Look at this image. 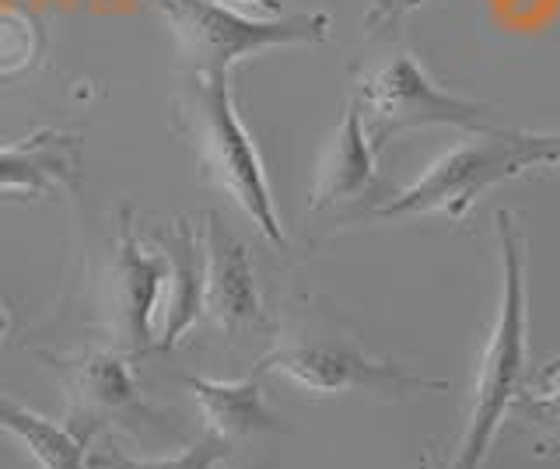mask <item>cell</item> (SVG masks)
<instances>
[{
	"label": "cell",
	"instance_id": "10",
	"mask_svg": "<svg viewBox=\"0 0 560 469\" xmlns=\"http://www.w3.org/2000/svg\"><path fill=\"white\" fill-rule=\"evenodd\" d=\"M267 361H259L256 368L238 382H214L183 375V386L192 392L197 407L207 421V431L221 434L232 445L235 438H253V434H273L288 431L280 424V417L262 399V375H267Z\"/></svg>",
	"mask_w": 560,
	"mask_h": 469
},
{
	"label": "cell",
	"instance_id": "8",
	"mask_svg": "<svg viewBox=\"0 0 560 469\" xmlns=\"http://www.w3.org/2000/svg\"><path fill=\"white\" fill-rule=\"evenodd\" d=\"M165 277H168L165 249L140 246L130 211H122L116 256L109 267V323L122 354L140 357L158 343V312H162Z\"/></svg>",
	"mask_w": 560,
	"mask_h": 469
},
{
	"label": "cell",
	"instance_id": "12",
	"mask_svg": "<svg viewBox=\"0 0 560 469\" xmlns=\"http://www.w3.org/2000/svg\"><path fill=\"white\" fill-rule=\"evenodd\" d=\"M78 148V137L57 130H39L18 144H0V197L25 203L35 194H46L52 183L74 186Z\"/></svg>",
	"mask_w": 560,
	"mask_h": 469
},
{
	"label": "cell",
	"instance_id": "13",
	"mask_svg": "<svg viewBox=\"0 0 560 469\" xmlns=\"http://www.w3.org/2000/svg\"><path fill=\"white\" fill-rule=\"evenodd\" d=\"M168 277L158 312V347L172 351L203 316V238L186 221H175L165 235Z\"/></svg>",
	"mask_w": 560,
	"mask_h": 469
},
{
	"label": "cell",
	"instance_id": "17",
	"mask_svg": "<svg viewBox=\"0 0 560 469\" xmlns=\"http://www.w3.org/2000/svg\"><path fill=\"white\" fill-rule=\"evenodd\" d=\"M420 4H424V0H372L364 28L375 36V32H385V28H393L399 19H407V14L417 11Z\"/></svg>",
	"mask_w": 560,
	"mask_h": 469
},
{
	"label": "cell",
	"instance_id": "3",
	"mask_svg": "<svg viewBox=\"0 0 560 469\" xmlns=\"http://www.w3.org/2000/svg\"><path fill=\"white\" fill-rule=\"evenodd\" d=\"M547 165V154L536 130H483L466 144H455L442 159H434L424 176L410 183L389 203L372 211L375 221H402L420 214H442L463 221L490 186H501L522 172Z\"/></svg>",
	"mask_w": 560,
	"mask_h": 469
},
{
	"label": "cell",
	"instance_id": "11",
	"mask_svg": "<svg viewBox=\"0 0 560 469\" xmlns=\"http://www.w3.org/2000/svg\"><path fill=\"white\" fill-rule=\"evenodd\" d=\"M375 183V144L368 137L361 102H347L340 127L323 148L319 168L312 186V211H323L332 203H347L364 197V189Z\"/></svg>",
	"mask_w": 560,
	"mask_h": 469
},
{
	"label": "cell",
	"instance_id": "19",
	"mask_svg": "<svg viewBox=\"0 0 560 469\" xmlns=\"http://www.w3.org/2000/svg\"><path fill=\"white\" fill-rule=\"evenodd\" d=\"M542 154H547V165H560V130H536Z\"/></svg>",
	"mask_w": 560,
	"mask_h": 469
},
{
	"label": "cell",
	"instance_id": "14",
	"mask_svg": "<svg viewBox=\"0 0 560 469\" xmlns=\"http://www.w3.org/2000/svg\"><path fill=\"white\" fill-rule=\"evenodd\" d=\"M0 427L14 434L43 469H88V445H92L95 431H84L70 421H49L8 392H0Z\"/></svg>",
	"mask_w": 560,
	"mask_h": 469
},
{
	"label": "cell",
	"instance_id": "1",
	"mask_svg": "<svg viewBox=\"0 0 560 469\" xmlns=\"http://www.w3.org/2000/svg\"><path fill=\"white\" fill-rule=\"evenodd\" d=\"M498 246H501V305L483 347L477 382H472V403L459 448L445 469H480L504 413L522 396L525 364H529V308H525V259L522 235L512 211H498Z\"/></svg>",
	"mask_w": 560,
	"mask_h": 469
},
{
	"label": "cell",
	"instance_id": "9",
	"mask_svg": "<svg viewBox=\"0 0 560 469\" xmlns=\"http://www.w3.org/2000/svg\"><path fill=\"white\" fill-rule=\"evenodd\" d=\"M203 316L228 337L262 326V298L249 249L218 211H207L203 224Z\"/></svg>",
	"mask_w": 560,
	"mask_h": 469
},
{
	"label": "cell",
	"instance_id": "21",
	"mask_svg": "<svg viewBox=\"0 0 560 469\" xmlns=\"http://www.w3.org/2000/svg\"><path fill=\"white\" fill-rule=\"evenodd\" d=\"M0 200H4V197H0Z\"/></svg>",
	"mask_w": 560,
	"mask_h": 469
},
{
	"label": "cell",
	"instance_id": "18",
	"mask_svg": "<svg viewBox=\"0 0 560 469\" xmlns=\"http://www.w3.org/2000/svg\"><path fill=\"white\" fill-rule=\"evenodd\" d=\"M221 4H232V8H242V11H256L262 19H277L284 4L280 0H221Z\"/></svg>",
	"mask_w": 560,
	"mask_h": 469
},
{
	"label": "cell",
	"instance_id": "20",
	"mask_svg": "<svg viewBox=\"0 0 560 469\" xmlns=\"http://www.w3.org/2000/svg\"><path fill=\"white\" fill-rule=\"evenodd\" d=\"M11 333V316H8V308L0 305V340H4Z\"/></svg>",
	"mask_w": 560,
	"mask_h": 469
},
{
	"label": "cell",
	"instance_id": "6",
	"mask_svg": "<svg viewBox=\"0 0 560 469\" xmlns=\"http://www.w3.org/2000/svg\"><path fill=\"white\" fill-rule=\"evenodd\" d=\"M267 368L294 382L298 389L312 396H343V392H442L445 382L407 375L393 361L368 357L358 340L343 333H312V329H294L284 333L273 351L262 357Z\"/></svg>",
	"mask_w": 560,
	"mask_h": 469
},
{
	"label": "cell",
	"instance_id": "5",
	"mask_svg": "<svg viewBox=\"0 0 560 469\" xmlns=\"http://www.w3.org/2000/svg\"><path fill=\"white\" fill-rule=\"evenodd\" d=\"M358 102L375 151L393 144L399 133L424 127H463L472 133L498 130V119L490 116L487 102H472L434 84L410 54H396L375 74H368L361 81Z\"/></svg>",
	"mask_w": 560,
	"mask_h": 469
},
{
	"label": "cell",
	"instance_id": "4",
	"mask_svg": "<svg viewBox=\"0 0 560 469\" xmlns=\"http://www.w3.org/2000/svg\"><path fill=\"white\" fill-rule=\"evenodd\" d=\"M172 36L192 74H228L232 63L277 46H305L329 39V14H277L259 19L221 0H158Z\"/></svg>",
	"mask_w": 560,
	"mask_h": 469
},
{
	"label": "cell",
	"instance_id": "15",
	"mask_svg": "<svg viewBox=\"0 0 560 469\" xmlns=\"http://www.w3.org/2000/svg\"><path fill=\"white\" fill-rule=\"evenodd\" d=\"M228 442L214 431H203L197 442L189 448H183L179 456L172 459H148V462H137L119 456V452H105V456H92V469H214L224 456H228Z\"/></svg>",
	"mask_w": 560,
	"mask_h": 469
},
{
	"label": "cell",
	"instance_id": "2",
	"mask_svg": "<svg viewBox=\"0 0 560 469\" xmlns=\"http://www.w3.org/2000/svg\"><path fill=\"white\" fill-rule=\"evenodd\" d=\"M179 109L183 127L200 151V165L207 176L235 200L238 211L256 224V232L270 246L288 249L267 183V168H262L253 137L235 113L228 74H192Z\"/></svg>",
	"mask_w": 560,
	"mask_h": 469
},
{
	"label": "cell",
	"instance_id": "16",
	"mask_svg": "<svg viewBox=\"0 0 560 469\" xmlns=\"http://www.w3.org/2000/svg\"><path fill=\"white\" fill-rule=\"evenodd\" d=\"M515 410L529 427L560 442V372L550 378V386L533 389V392L522 389V396L515 399Z\"/></svg>",
	"mask_w": 560,
	"mask_h": 469
},
{
	"label": "cell",
	"instance_id": "7",
	"mask_svg": "<svg viewBox=\"0 0 560 469\" xmlns=\"http://www.w3.org/2000/svg\"><path fill=\"white\" fill-rule=\"evenodd\" d=\"M39 357L60 375L70 424L84 431H102L105 424H158V410L140 396L130 372V354L95 347L67 357L39 351Z\"/></svg>",
	"mask_w": 560,
	"mask_h": 469
}]
</instances>
